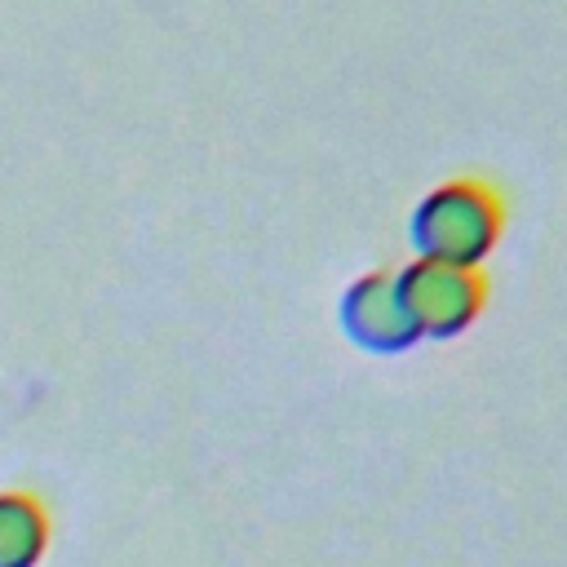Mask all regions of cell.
I'll return each instance as SVG.
<instances>
[{"instance_id": "obj_2", "label": "cell", "mask_w": 567, "mask_h": 567, "mask_svg": "<svg viewBox=\"0 0 567 567\" xmlns=\"http://www.w3.org/2000/svg\"><path fill=\"white\" fill-rule=\"evenodd\" d=\"M394 279H399V301L421 341H447L474 328L492 292L483 266H452L430 257H412L408 266L394 270Z\"/></svg>"}, {"instance_id": "obj_1", "label": "cell", "mask_w": 567, "mask_h": 567, "mask_svg": "<svg viewBox=\"0 0 567 567\" xmlns=\"http://www.w3.org/2000/svg\"><path fill=\"white\" fill-rule=\"evenodd\" d=\"M509 226V199L505 190L483 173H461L439 186H430L412 217L408 239L416 257L452 261V266H483Z\"/></svg>"}, {"instance_id": "obj_4", "label": "cell", "mask_w": 567, "mask_h": 567, "mask_svg": "<svg viewBox=\"0 0 567 567\" xmlns=\"http://www.w3.org/2000/svg\"><path fill=\"white\" fill-rule=\"evenodd\" d=\"M49 549V518L35 496L0 492V567H35Z\"/></svg>"}, {"instance_id": "obj_3", "label": "cell", "mask_w": 567, "mask_h": 567, "mask_svg": "<svg viewBox=\"0 0 567 567\" xmlns=\"http://www.w3.org/2000/svg\"><path fill=\"white\" fill-rule=\"evenodd\" d=\"M341 332L368 350V354H403L412 350L421 337L399 301V279L390 266L363 270L346 292H341Z\"/></svg>"}]
</instances>
